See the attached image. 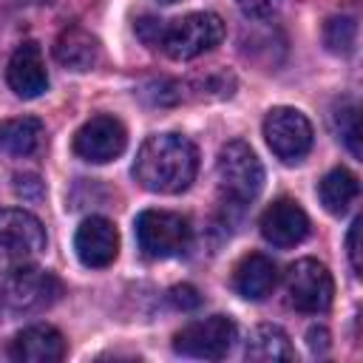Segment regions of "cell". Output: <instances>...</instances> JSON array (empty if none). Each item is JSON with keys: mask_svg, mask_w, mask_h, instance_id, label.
Returning <instances> with one entry per match:
<instances>
[{"mask_svg": "<svg viewBox=\"0 0 363 363\" xmlns=\"http://www.w3.org/2000/svg\"><path fill=\"white\" fill-rule=\"evenodd\" d=\"M199 170V150L196 145L182 133H153L142 142L136 162H133V179L162 196H176L187 190Z\"/></svg>", "mask_w": 363, "mask_h": 363, "instance_id": "obj_1", "label": "cell"}, {"mask_svg": "<svg viewBox=\"0 0 363 363\" xmlns=\"http://www.w3.org/2000/svg\"><path fill=\"white\" fill-rule=\"evenodd\" d=\"M224 40V20L213 11H190L176 20H162L156 48L170 60H196Z\"/></svg>", "mask_w": 363, "mask_h": 363, "instance_id": "obj_2", "label": "cell"}, {"mask_svg": "<svg viewBox=\"0 0 363 363\" xmlns=\"http://www.w3.org/2000/svg\"><path fill=\"white\" fill-rule=\"evenodd\" d=\"M216 176H218V190H221V199H224L227 207L250 204L264 187L261 159L241 139H233L218 150Z\"/></svg>", "mask_w": 363, "mask_h": 363, "instance_id": "obj_3", "label": "cell"}, {"mask_svg": "<svg viewBox=\"0 0 363 363\" xmlns=\"http://www.w3.org/2000/svg\"><path fill=\"white\" fill-rule=\"evenodd\" d=\"M45 252V227L43 221L23 210L9 207L0 210V272H17L23 267H31Z\"/></svg>", "mask_w": 363, "mask_h": 363, "instance_id": "obj_4", "label": "cell"}, {"mask_svg": "<svg viewBox=\"0 0 363 363\" xmlns=\"http://www.w3.org/2000/svg\"><path fill=\"white\" fill-rule=\"evenodd\" d=\"M60 295H62L60 278L31 264L6 275V284L0 289V303L17 315H37L51 309L60 301Z\"/></svg>", "mask_w": 363, "mask_h": 363, "instance_id": "obj_5", "label": "cell"}, {"mask_svg": "<svg viewBox=\"0 0 363 363\" xmlns=\"http://www.w3.org/2000/svg\"><path fill=\"white\" fill-rule=\"evenodd\" d=\"M136 244L147 258L182 255L190 244V224L184 216L170 210H142L133 221Z\"/></svg>", "mask_w": 363, "mask_h": 363, "instance_id": "obj_6", "label": "cell"}, {"mask_svg": "<svg viewBox=\"0 0 363 363\" xmlns=\"http://www.w3.org/2000/svg\"><path fill=\"white\" fill-rule=\"evenodd\" d=\"M264 139L284 164H298L312 150L315 130L306 113H301L298 108L278 105L264 116Z\"/></svg>", "mask_w": 363, "mask_h": 363, "instance_id": "obj_7", "label": "cell"}, {"mask_svg": "<svg viewBox=\"0 0 363 363\" xmlns=\"http://www.w3.org/2000/svg\"><path fill=\"white\" fill-rule=\"evenodd\" d=\"M235 323L227 315H210L201 320L187 323L184 329L176 332L173 349L182 357H196V360H221L230 354L235 343Z\"/></svg>", "mask_w": 363, "mask_h": 363, "instance_id": "obj_8", "label": "cell"}, {"mask_svg": "<svg viewBox=\"0 0 363 363\" xmlns=\"http://www.w3.org/2000/svg\"><path fill=\"white\" fill-rule=\"evenodd\" d=\"M286 295L298 312L320 315L332 306L335 281L329 269L315 258H301L286 272Z\"/></svg>", "mask_w": 363, "mask_h": 363, "instance_id": "obj_9", "label": "cell"}, {"mask_svg": "<svg viewBox=\"0 0 363 363\" xmlns=\"http://www.w3.org/2000/svg\"><path fill=\"white\" fill-rule=\"evenodd\" d=\"M128 147V130L125 125L111 116V113H99L91 116L74 136V153L91 164H105L113 162L116 156H122Z\"/></svg>", "mask_w": 363, "mask_h": 363, "instance_id": "obj_10", "label": "cell"}, {"mask_svg": "<svg viewBox=\"0 0 363 363\" xmlns=\"http://www.w3.org/2000/svg\"><path fill=\"white\" fill-rule=\"evenodd\" d=\"M74 252L77 258L91 267V269H102L111 267L119 255V233L113 227V221H108L105 216H91L77 227L74 235Z\"/></svg>", "mask_w": 363, "mask_h": 363, "instance_id": "obj_11", "label": "cell"}, {"mask_svg": "<svg viewBox=\"0 0 363 363\" xmlns=\"http://www.w3.org/2000/svg\"><path fill=\"white\" fill-rule=\"evenodd\" d=\"M258 230L264 235V241H269L272 247H295L309 235V216L303 213V207L292 199H278L272 201L258 221Z\"/></svg>", "mask_w": 363, "mask_h": 363, "instance_id": "obj_12", "label": "cell"}, {"mask_svg": "<svg viewBox=\"0 0 363 363\" xmlns=\"http://www.w3.org/2000/svg\"><path fill=\"white\" fill-rule=\"evenodd\" d=\"M6 82L23 99H34L48 88V71L37 43H23L14 48L6 65Z\"/></svg>", "mask_w": 363, "mask_h": 363, "instance_id": "obj_13", "label": "cell"}, {"mask_svg": "<svg viewBox=\"0 0 363 363\" xmlns=\"http://www.w3.org/2000/svg\"><path fill=\"white\" fill-rule=\"evenodd\" d=\"M9 357L17 363H57L65 357L62 335L48 323L26 326L9 343Z\"/></svg>", "mask_w": 363, "mask_h": 363, "instance_id": "obj_14", "label": "cell"}, {"mask_svg": "<svg viewBox=\"0 0 363 363\" xmlns=\"http://www.w3.org/2000/svg\"><path fill=\"white\" fill-rule=\"evenodd\" d=\"M54 57H57L60 65H65L71 71H91L102 60V45H99V40L88 28L71 26V28H65L57 37Z\"/></svg>", "mask_w": 363, "mask_h": 363, "instance_id": "obj_15", "label": "cell"}, {"mask_svg": "<svg viewBox=\"0 0 363 363\" xmlns=\"http://www.w3.org/2000/svg\"><path fill=\"white\" fill-rule=\"evenodd\" d=\"M278 284V269L275 264L261 255V252H252V255H244L233 272V286L241 298L247 301H264L267 295H272Z\"/></svg>", "mask_w": 363, "mask_h": 363, "instance_id": "obj_16", "label": "cell"}, {"mask_svg": "<svg viewBox=\"0 0 363 363\" xmlns=\"http://www.w3.org/2000/svg\"><path fill=\"white\" fill-rule=\"evenodd\" d=\"M45 136V128L34 116H14L0 122V150L17 159H26L40 150Z\"/></svg>", "mask_w": 363, "mask_h": 363, "instance_id": "obj_17", "label": "cell"}, {"mask_svg": "<svg viewBox=\"0 0 363 363\" xmlns=\"http://www.w3.org/2000/svg\"><path fill=\"white\" fill-rule=\"evenodd\" d=\"M244 357L247 360H258V363H275V360H295V349L289 343V335L281 326L272 323H261L250 332L247 346H244Z\"/></svg>", "mask_w": 363, "mask_h": 363, "instance_id": "obj_18", "label": "cell"}, {"mask_svg": "<svg viewBox=\"0 0 363 363\" xmlns=\"http://www.w3.org/2000/svg\"><path fill=\"white\" fill-rule=\"evenodd\" d=\"M357 193H360L357 176L346 167L329 170L318 184V199H320L323 210L332 213V216H343L349 210V204L357 199Z\"/></svg>", "mask_w": 363, "mask_h": 363, "instance_id": "obj_19", "label": "cell"}, {"mask_svg": "<svg viewBox=\"0 0 363 363\" xmlns=\"http://www.w3.org/2000/svg\"><path fill=\"white\" fill-rule=\"evenodd\" d=\"M323 43L332 54H352L354 45H357V20L349 17V14H335L326 20L323 26Z\"/></svg>", "mask_w": 363, "mask_h": 363, "instance_id": "obj_20", "label": "cell"}, {"mask_svg": "<svg viewBox=\"0 0 363 363\" xmlns=\"http://www.w3.org/2000/svg\"><path fill=\"white\" fill-rule=\"evenodd\" d=\"M335 130L337 136L343 139V145L349 147L352 156H360L363 147H360V113H357V105L346 102L335 111Z\"/></svg>", "mask_w": 363, "mask_h": 363, "instance_id": "obj_21", "label": "cell"}, {"mask_svg": "<svg viewBox=\"0 0 363 363\" xmlns=\"http://www.w3.org/2000/svg\"><path fill=\"white\" fill-rule=\"evenodd\" d=\"M360 233H363V216H357L349 227V235H346V250H349V261H352V269L354 275H363V247H360Z\"/></svg>", "mask_w": 363, "mask_h": 363, "instance_id": "obj_22", "label": "cell"}, {"mask_svg": "<svg viewBox=\"0 0 363 363\" xmlns=\"http://www.w3.org/2000/svg\"><path fill=\"white\" fill-rule=\"evenodd\" d=\"M281 3L284 0H235V6L241 9V14L250 17V20H267V17H272L281 9Z\"/></svg>", "mask_w": 363, "mask_h": 363, "instance_id": "obj_23", "label": "cell"}, {"mask_svg": "<svg viewBox=\"0 0 363 363\" xmlns=\"http://www.w3.org/2000/svg\"><path fill=\"white\" fill-rule=\"evenodd\" d=\"M167 298H170V303H173L176 309H196V306L201 303V298H199V292H196V286H190V284H182V286H173Z\"/></svg>", "mask_w": 363, "mask_h": 363, "instance_id": "obj_24", "label": "cell"}, {"mask_svg": "<svg viewBox=\"0 0 363 363\" xmlns=\"http://www.w3.org/2000/svg\"><path fill=\"white\" fill-rule=\"evenodd\" d=\"M14 182H17V184H14L17 196H23V199H28V201H34V199L43 196V182H40L37 176H17Z\"/></svg>", "mask_w": 363, "mask_h": 363, "instance_id": "obj_25", "label": "cell"}, {"mask_svg": "<svg viewBox=\"0 0 363 363\" xmlns=\"http://www.w3.org/2000/svg\"><path fill=\"white\" fill-rule=\"evenodd\" d=\"M309 349L315 352V354H323L326 352V346H329V332L323 329V326H315V329H309Z\"/></svg>", "mask_w": 363, "mask_h": 363, "instance_id": "obj_26", "label": "cell"}, {"mask_svg": "<svg viewBox=\"0 0 363 363\" xmlns=\"http://www.w3.org/2000/svg\"><path fill=\"white\" fill-rule=\"evenodd\" d=\"M162 3H173V0H162Z\"/></svg>", "mask_w": 363, "mask_h": 363, "instance_id": "obj_27", "label": "cell"}]
</instances>
